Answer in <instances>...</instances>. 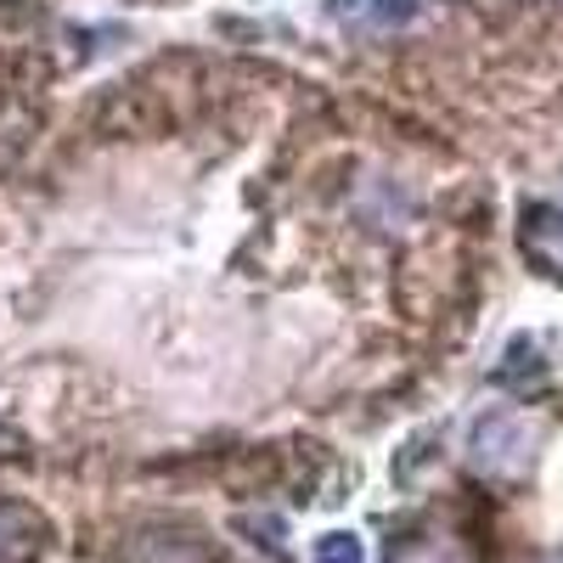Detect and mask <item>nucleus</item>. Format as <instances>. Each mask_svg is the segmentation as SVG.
<instances>
[{"mask_svg":"<svg viewBox=\"0 0 563 563\" xmlns=\"http://www.w3.org/2000/svg\"><path fill=\"white\" fill-rule=\"evenodd\" d=\"M316 563H366V547L350 530H333V536L316 541Z\"/></svg>","mask_w":563,"mask_h":563,"instance_id":"nucleus-2","label":"nucleus"},{"mask_svg":"<svg viewBox=\"0 0 563 563\" xmlns=\"http://www.w3.org/2000/svg\"><path fill=\"white\" fill-rule=\"evenodd\" d=\"M474 445H479V462H485V467H507V462H512L507 451H525V429H519L512 417H490Z\"/></svg>","mask_w":563,"mask_h":563,"instance_id":"nucleus-1","label":"nucleus"}]
</instances>
